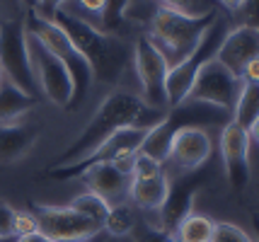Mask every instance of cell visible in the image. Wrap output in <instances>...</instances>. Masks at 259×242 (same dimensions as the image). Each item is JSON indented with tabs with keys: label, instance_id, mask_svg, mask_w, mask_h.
I'll return each instance as SVG.
<instances>
[{
	"label": "cell",
	"instance_id": "9a60e30c",
	"mask_svg": "<svg viewBox=\"0 0 259 242\" xmlns=\"http://www.w3.org/2000/svg\"><path fill=\"white\" fill-rule=\"evenodd\" d=\"M221 155H223V167L226 177L230 182L233 191H245L252 179V167H249V133L228 121L221 131Z\"/></svg>",
	"mask_w": 259,
	"mask_h": 242
},
{
	"label": "cell",
	"instance_id": "6da1fadb",
	"mask_svg": "<svg viewBox=\"0 0 259 242\" xmlns=\"http://www.w3.org/2000/svg\"><path fill=\"white\" fill-rule=\"evenodd\" d=\"M167 112L160 109H150L141 97H136L134 92L126 90H114L109 92L102 104L97 107V112L92 114L88 121V126L80 131V136L70 146H68L54 162L46 165V170H56V167H66L73 162L88 158L92 150H97L107 138H112L116 131H121L126 126H143L153 128L155 124L162 121V116Z\"/></svg>",
	"mask_w": 259,
	"mask_h": 242
},
{
	"label": "cell",
	"instance_id": "9c48e42d",
	"mask_svg": "<svg viewBox=\"0 0 259 242\" xmlns=\"http://www.w3.org/2000/svg\"><path fill=\"white\" fill-rule=\"evenodd\" d=\"M134 68L141 80L143 102L150 109L167 112V61L160 54V49L150 41L148 34H141L134 44Z\"/></svg>",
	"mask_w": 259,
	"mask_h": 242
},
{
	"label": "cell",
	"instance_id": "7bdbcfd3",
	"mask_svg": "<svg viewBox=\"0 0 259 242\" xmlns=\"http://www.w3.org/2000/svg\"><path fill=\"white\" fill-rule=\"evenodd\" d=\"M257 208H259V206H257ZM257 213H259V211H257Z\"/></svg>",
	"mask_w": 259,
	"mask_h": 242
},
{
	"label": "cell",
	"instance_id": "f546056e",
	"mask_svg": "<svg viewBox=\"0 0 259 242\" xmlns=\"http://www.w3.org/2000/svg\"><path fill=\"white\" fill-rule=\"evenodd\" d=\"M237 15H240L242 24L259 32V0H242V5L237 8Z\"/></svg>",
	"mask_w": 259,
	"mask_h": 242
},
{
	"label": "cell",
	"instance_id": "e575fe53",
	"mask_svg": "<svg viewBox=\"0 0 259 242\" xmlns=\"http://www.w3.org/2000/svg\"><path fill=\"white\" fill-rule=\"evenodd\" d=\"M78 3L88 12H95V15H102V10H104V0H78Z\"/></svg>",
	"mask_w": 259,
	"mask_h": 242
},
{
	"label": "cell",
	"instance_id": "74e56055",
	"mask_svg": "<svg viewBox=\"0 0 259 242\" xmlns=\"http://www.w3.org/2000/svg\"><path fill=\"white\" fill-rule=\"evenodd\" d=\"M20 3H22L24 8H29V10H36V8H39V0H20Z\"/></svg>",
	"mask_w": 259,
	"mask_h": 242
},
{
	"label": "cell",
	"instance_id": "5b68a950",
	"mask_svg": "<svg viewBox=\"0 0 259 242\" xmlns=\"http://www.w3.org/2000/svg\"><path fill=\"white\" fill-rule=\"evenodd\" d=\"M223 15V12H221ZM218 15L213 17H187V15H180L175 10H167L160 5L158 10L153 12L150 17V41L160 49V54L165 56L167 66H177L182 63L187 56H192V51L199 46L203 32L211 27Z\"/></svg>",
	"mask_w": 259,
	"mask_h": 242
},
{
	"label": "cell",
	"instance_id": "e0dca14e",
	"mask_svg": "<svg viewBox=\"0 0 259 242\" xmlns=\"http://www.w3.org/2000/svg\"><path fill=\"white\" fill-rule=\"evenodd\" d=\"M259 58V32L252 29L247 24H237L233 29H228V34L223 36L215 61L223 63L230 73H235L237 78L242 75V70L249 61Z\"/></svg>",
	"mask_w": 259,
	"mask_h": 242
},
{
	"label": "cell",
	"instance_id": "5bb4252c",
	"mask_svg": "<svg viewBox=\"0 0 259 242\" xmlns=\"http://www.w3.org/2000/svg\"><path fill=\"white\" fill-rule=\"evenodd\" d=\"M169 177L165 172V165L138 155L131 172V189L128 199L143 211H160L165 196H167Z\"/></svg>",
	"mask_w": 259,
	"mask_h": 242
},
{
	"label": "cell",
	"instance_id": "ab89813d",
	"mask_svg": "<svg viewBox=\"0 0 259 242\" xmlns=\"http://www.w3.org/2000/svg\"><path fill=\"white\" fill-rule=\"evenodd\" d=\"M169 242H182V240H177V237H175V235H172V240H169Z\"/></svg>",
	"mask_w": 259,
	"mask_h": 242
},
{
	"label": "cell",
	"instance_id": "484cf974",
	"mask_svg": "<svg viewBox=\"0 0 259 242\" xmlns=\"http://www.w3.org/2000/svg\"><path fill=\"white\" fill-rule=\"evenodd\" d=\"M131 0H104V10H102L100 20H102V32L107 34H114L126 17V10H128Z\"/></svg>",
	"mask_w": 259,
	"mask_h": 242
},
{
	"label": "cell",
	"instance_id": "8fae6325",
	"mask_svg": "<svg viewBox=\"0 0 259 242\" xmlns=\"http://www.w3.org/2000/svg\"><path fill=\"white\" fill-rule=\"evenodd\" d=\"M27 49H29L32 70H34V78H36L39 90L46 94L49 102L68 109V104L73 100V80L68 75L66 66L36 36L29 34V32H27Z\"/></svg>",
	"mask_w": 259,
	"mask_h": 242
},
{
	"label": "cell",
	"instance_id": "4316f807",
	"mask_svg": "<svg viewBox=\"0 0 259 242\" xmlns=\"http://www.w3.org/2000/svg\"><path fill=\"white\" fill-rule=\"evenodd\" d=\"M131 235H134V242H169L172 240L169 232H165L158 225H150L146 220H136Z\"/></svg>",
	"mask_w": 259,
	"mask_h": 242
},
{
	"label": "cell",
	"instance_id": "44dd1931",
	"mask_svg": "<svg viewBox=\"0 0 259 242\" xmlns=\"http://www.w3.org/2000/svg\"><path fill=\"white\" fill-rule=\"evenodd\" d=\"M257 119H259V85L257 82H245L242 92H240L235 107H233L230 121L249 133L252 126L257 124Z\"/></svg>",
	"mask_w": 259,
	"mask_h": 242
},
{
	"label": "cell",
	"instance_id": "d6986e66",
	"mask_svg": "<svg viewBox=\"0 0 259 242\" xmlns=\"http://www.w3.org/2000/svg\"><path fill=\"white\" fill-rule=\"evenodd\" d=\"M39 140V126L32 124H0V165L22 160Z\"/></svg>",
	"mask_w": 259,
	"mask_h": 242
},
{
	"label": "cell",
	"instance_id": "f35d334b",
	"mask_svg": "<svg viewBox=\"0 0 259 242\" xmlns=\"http://www.w3.org/2000/svg\"><path fill=\"white\" fill-rule=\"evenodd\" d=\"M249 136H252V138H254V140L259 143V119H257V124L252 126V131H249Z\"/></svg>",
	"mask_w": 259,
	"mask_h": 242
},
{
	"label": "cell",
	"instance_id": "d6a6232c",
	"mask_svg": "<svg viewBox=\"0 0 259 242\" xmlns=\"http://www.w3.org/2000/svg\"><path fill=\"white\" fill-rule=\"evenodd\" d=\"M63 3H68V0H39V8H36V12L46 17V15H51L54 10L63 8Z\"/></svg>",
	"mask_w": 259,
	"mask_h": 242
},
{
	"label": "cell",
	"instance_id": "4dcf8cb0",
	"mask_svg": "<svg viewBox=\"0 0 259 242\" xmlns=\"http://www.w3.org/2000/svg\"><path fill=\"white\" fill-rule=\"evenodd\" d=\"M36 230V220L29 211H17L15 213V237L20 235H27V232H34Z\"/></svg>",
	"mask_w": 259,
	"mask_h": 242
},
{
	"label": "cell",
	"instance_id": "d590c367",
	"mask_svg": "<svg viewBox=\"0 0 259 242\" xmlns=\"http://www.w3.org/2000/svg\"><path fill=\"white\" fill-rule=\"evenodd\" d=\"M218 5H221V8H226V10L237 12V8L242 5V0H218Z\"/></svg>",
	"mask_w": 259,
	"mask_h": 242
},
{
	"label": "cell",
	"instance_id": "d4e9b609",
	"mask_svg": "<svg viewBox=\"0 0 259 242\" xmlns=\"http://www.w3.org/2000/svg\"><path fill=\"white\" fill-rule=\"evenodd\" d=\"M68 206L73 208V211H78L80 216L95 220L97 225H102L104 218H107V213H109V204H107V201H102L100 196L92 194V191H85V194L75 196Z\"/></svg>",
	"mask_w": 259,
	"mask_h": 242
},
{
	"label": "cell",
	"instance_id": "60d3db41",
	"mask_svg": "<svg viewBox=\"0 0 259 242\" xmlns=\"http://www.w3.org/2000/svg\"><path fill=\"white\" fill-rule=\"evenodd\" d=\"M12 240H15V237H12ZM12 240H0V242H12Z\"/></svg>",
	"mask_w": 259,
	"mask_h": 242
},
{
	"label": "cell",
	"instance_id": "b9f144b4",
	"mask_svg": "<svg viewBox=\"0 0 259 242\" xmlns=\"http://www.w3.org/2000/svg\"><path fill=\"white\" fill-rule=\"evenodd\" d=\"M0 80H3V70H0Z\"/></svg>",
	"mask_w": 259,
	"mask_h": 242
},
{
	"label": "cell",
	"instance_id": "ba28073f",
	"mask_svg": "<svg viewBox=\"0 0 259 242\" xmlns=\"http://www.w3.org/2000/svg\"><path fill=\"white\" fill-rule=\"evenodd\" d=\"M242 85H245L242 78H237L223 63L211 58L199 68L184 102L211 104L215 109H223L228 114H233V107H235L237 97L242 92Z\"/></svg>",
	"mask_w": 259,
	"mask_h": 242
},
{
	"label": "cell",
	"instance_id": "2e32d148",
	"mask_svg": "<svg viewBox=\"0 0 259 242\" xmlns=\"http://www.w3.org/2000/svg\"><path fill=\"white\" fill-rule=\"evenodd\" d=\"M211 150V136L201 126H184L172 138L167 162L180 172H192L206 165Z\"/></svg>",
	"mask_w": 259,
	"mask_h": 242
},
{
	"label": "cell",
	"instance_id": "ffe728a7",
	"mask_svg": "<svg viewBox=\"0 0 259 242\" xmlns=\"http://www.w3.org/2000/svg\"><path fill=\"white\" fill-rule=\"evenodd\" d=\"M39 100L24 94L20 87H15L8 78L0 80V124H15V119L27 114L36 107Z\"/></svg>",
	"mask_w": 259,
	"mask_h": 242
},
{
	"label": "cell",
	"instance_id": "30bf717a",
	"mask_svg": "<svg viewBox=\"0 0 259 242\" xmlns=\"http://www.w3.org/2000/svg\"><path fill=\"white\" fill-rule=\"evenodd\" d=\"M29 213L36 220V230L54 242H88L102 230V225L80 216L70 206L32 204Z\"/></svg>",
	"mask_w": 259,
	"mask_h": 242
},
{
	"label": "cell",
	"instance_id": "7a4b0ae2",
	"mask_svg": "<svg viewBox=\"0 0 259 242\" xmlns=\"http://www.w3.org/2000/svg\"><path fill=\"white\" fill-rule=\"evenodd\" d=\"M51 22H56L66 36L73 41V46L78 49L85 56V61L90 63L92 78L104 85H114L121 78L126 63L131 58V49L126 46L119 36L102 32L100 27L90 24L88 20H82L73 12L58 8L51 15H46Z\"/></svg>",
	"mask_w": 259,
	"mask_h": 242
},
{
	"label": "cell",
	"instance_id": "cb8c5ba5",
	"mask_svg": "<svg viewBox=\"0 0 259 242\" xmlns=\"http://www.w3.org/2000/svg\"><path fill=\"white\" fill-rule=\"evenodd\" d=\"M162 8L167 10H175L180 15H187V17H213V15H221L223 8L218 5V0H158Z\"/></svg>",
	"mask_w": 259,
	"mask_h": 242
},
{
	"label": "cell",
	"instance_id": "f1b7e54d",
	"mask_svg": "<svg viewBox=\"0 0 259 242\" xmlns=\"http://www.w3.org/2000/svg\"><path fill=\"white\" fill-rule=\"evenodd\" d=\"M15 213L17 208H12L8 201H0V240L15 237Z\"/></svg>",
	"mask_w": 259,
	"mask_h": 242
},
{
	"label": "cell",
	"instance_id": "603a6c76",
	"mask_svg": "<svg viewBox=\"0 0 259 242\" xmlns=\"http://www.w3.org/2000/svg\"><path fill=\"white\" fill-rule=\"evenodd\" d=\"M136 225V213L128 204H116V206H109V213L102 223V230H107L112 237H126L131 235Z\"/></svg>",
	"mask_w": 259,
	"mask_h": 242
},
{
	"label": "cell",
	"instance_id": "52a82bcc",
	"mask_svg": "<svg viewBox=\"0 0 259 242\" xmlns=\"http://www.w3.org/2000/svg\"><path fill=\"white\" fill-rule=\"evenodd\" d=\"M226 34H228V15H218L211 22V27L203 32L201 41L192 51V56H187L182 63H177V66H172L167 70V109H172V107H177V104L187 100V92H189L199 68L206 61L215 58L218 46H221Z\"/></svg>",
	"mask_w": 259,
	"mask_h": 242
},
{
	"label": "cell",
	"instance_id": "7c38bea8",
	"mask_svg": "<svg viewBox=\"0 0 259 242\" xmlns=\"http://www.w3.org/2000/svg\"><path fill=\"white\" fill-rule=\"evenodd\" d=\"M208 179H211V172L206 167H199V170H192V172H180L175 179H169L167 196H165V201H162V206L158 211V228L175 235L182 218L192 213L194 199L203 186L208 184Z\"/></svg>",
	"mask_w": 259,
	"mask_h": 242
},
{
	"label": "cell",
	"instance_id": "ac0fdd59",
	"mask_svg": "<svg viewBox=\"0 0 259 242\" xmlns=\"http://www.w3.org/2000/svg\"><path fill=\"white\" fill-rule=\"evenodd\" d=\"M80 179L92 194H97L102 201H107L109 206L116 204H126L128 199V189H131V174L116 170L112 162H100L92 165L90 170L80 174Z\"/></svg>",
	"mask_w": 259,
	"mask_h": 242
},
{
	"label": "cell",
	"instance_id": "7402d4cb",
	"mask_svg": "<svg viewBox=\"0 0 259 242\" xmlns=\"http://www.w3.org/2000/svg\"><path fill=\"white\" fill-rule=\"evenodd\" d=\"M215 232V220H211L203 213H189L175 230V237L182 242H211Z\"/></svg>",
	"mask_w": 259,
	"mask_h": 242
},
{
	"label": "cell",
	"instance_id": "83f0119b",
	"mask_svg": "<svg viewBox=\"0 0 259 242\" xmlns=\"http://www.w3.org/2000/svg\"><path fill=\"white\" fill-rule=\"evenodd\" d=\"M211 242H257V240H252L242 228H237L233 223H215V232Z\"/></svg>",
	"mask_w": 259,
	"mask_h": 242
},
{
	"label": "cell",
	"instance_id": "1f68e13d",
	"mask_svg": "<svg viewBox=\"0 0 259 242\" xmlns=\"http://www.w3.org/2000/svg\"><path fill=\"white\" fill-rule=\"evenodd\" d=\"M240 78H242V82H257V85H259V58L249 61Z\"/></svg>",
	"mask_w": 259,
	"mask_h": 242
},
{
	"label": "cell",
	"instance_id": "8992f818",
	"mask_svg": "<svg viewBox=\"0 0 259 242\" xmlns=\"http://www.w3.org/2000/svg\"><path fill=\"white\" fill-rule=\"evenodd\" d=\"M0 70H3V78H8L15 87L39 100V85L34 78L32 58L27 49L24 17L0 20Z\"/></svg>",
	"mask_w": 259,
	"mask_h": 242
},
{
	"label": "cell",
	"instance_id": "3957f363",
	"mask_svg": "<svg viewBox=\"0 0 259 242\" xmlns=\"http://www.w3.org/2000/svg\"><path fill=\"white\" fill-rule=\"evenodd\" d=\"M230 121V114L223 109H215L211 104H199V102H182L177 107L167 109V114L162 116V121L155 124L146 133V138L138 148V155L150 158V160L165 165L169 155V146L172 138L177 136V131L184 126H226Z\"/></svg>",
	"mask_w": 259,
	"mask_h": 242
},
{
	"label": "cell",
	"instance_id": "277c9868",
	"mask_svg": "<svg viewBox=\"0 0 259 242\" xmlns=\"http://www.w3.org/2000/svg\"><path fill=\"white\" fill-rule=\"evenodd\" d=\"M24 29L32 36H36V39L66 66L68 75H70V80H73V100L68 104V109L80 107V102L88 97V92H90V87H92V80H95V78H92V70H90V63L85 61V56L73 46V41L68 39L66 32H63L56 22H51L49 17L39 15L36 10L27 12Z\"/></svg>",
	"mask_w": 259,
	"mask_h": 242
},
{
	"label": "cell",
	"instance_id": "4fadbf2b",
	"mask_svg": "<svg viewBox=\"0 0 259 242\" xmlns=\"http://www.w3.org/2000/svg\"><path fill=\"white\" fill-rule=\"evenodd\" d=\"M150 128H143V126H126L121 131H116L112 138H107L102 143L97 150H92L88 158L82 160L73 162V165H66V167H56V170H46V177L51 179H75L85 170H90L92 165H100V162H114L121 153H128V150H136L141 148V143L146 138V133Z\"/></svg>",
	"mask_w": 259,
	"mask_h": 242
},
{
	"label": "cell",
	"instance_id": "836d02e7",
	"mask_svg": "<svg viewBox=\"0 0 259 242\" xmlns=\"http://www.w3.org/2000/svg\"><path fill=\"white\" fill-rule=\"evenodd\" d=\"M12 242H54V240H49L46 235H41L39 230H34V232H27V235H20V237H15Z\"/></svg>",
	"mask_w": 259,
	"mask_h": 242
},
{
	"label": "cell",
	"instance_id": "8d00e7d4",
	"mask_svg": "<svg viewBox=\"0 0 259 242\" xmlns=\"http://www.w3.org/2000/svg\"><path fill=\"white\" fill-rule=\"evenodd\" d=\"M252 228H254V235H257V242H259V213L257 211L252 213Z\"/></svg>",
	"mask_w": 259,
	"mask_h": 242
}]
</instances>
